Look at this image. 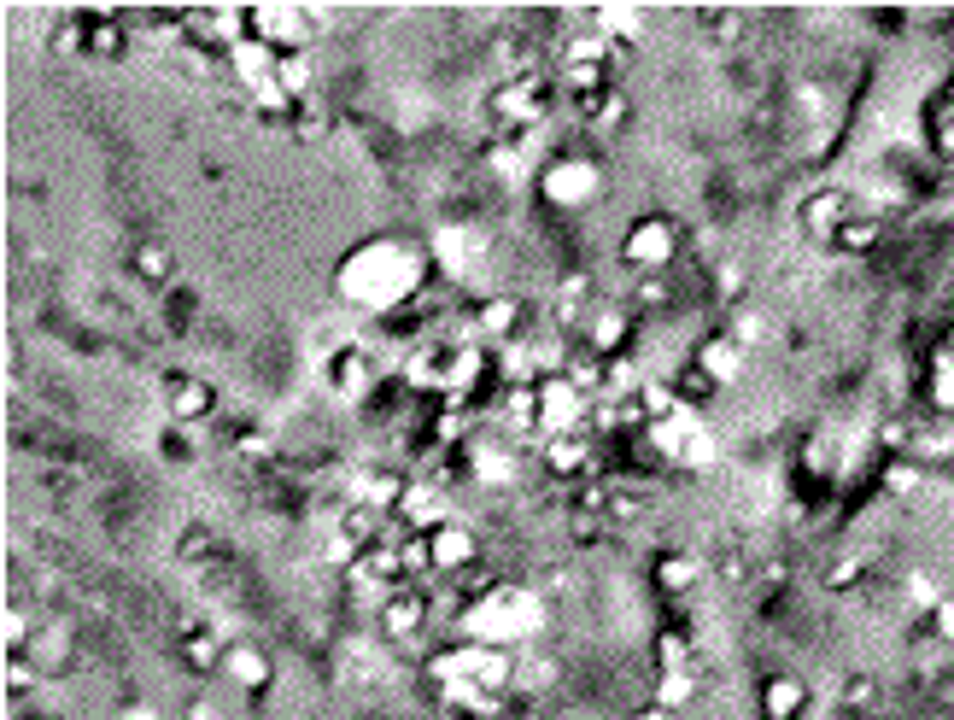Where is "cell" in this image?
<instances>
[{"label": "cell", "instance_id": "obj_2", "mask_svg": "<svg viewBox=\"0 0 954 720\" xmlns=\"http://www.w3.org/2000/svg\"><path fill=\"white\" fill-rule=\"evenodd\" d=\"M597 188H604V171L586 153H556L545 164V199H556V205H586V199H597Z\"/></svg>", "mask_w": 954, "mask_h": 720}, {"label": "cell", "instance_id": "obj_10", "mask_svg": "<svg viewBox=\"0 0 954 720\" xmlns=\"http://www.w3.org/2000/svg\"><path fill=\"white\" fill-rule=\"evenodd\" d=\"M597 352H615V346L620 340H627V317H620V311H604V317H597Z\"/></svg>", "mask_w": 954, "mask_h": 720}, {"label": "cell", "instance_id": "obj_3", "mask_svg": "<svg viewBox=\"0 0 954 720\" xmlns=\"http://www.w3.org/2000/svg\"><path fill=\"white\" fill-rule=\"evenodd\" d=\"M679 253V235L668 217H645L627 229V264H638V270H668Z\"/></svg>", "mask_w": 954, "mask_h": 720}, {"label": "cell", "instance_id": "obj_1", "mask_svg": "<svg viewBox=\"0 0 954 720\" xmlns=\"http://www.w3.org/2000/svg\"><path fill=\"white\" fill-rule=\"evenodd\" d=\"M422 287V253L404 240H369L340 264V294L363 311H399V305Z\"/></svg>", "mask_w": 954, "mask_h": 720}, {"label": "cell", "instance_id": "obj_9", "mask_svg": "<svg viewBox=\"0 0 954 720\" xmlns=\"http://www.w3.org/2000/svg\"><path fill=\"white\" fill-rule=\"evenodd\" d=\"M838 217H843V199L838 194L808 205V229H814V235H838Z\"/></svg>", "mask_w": 954, "mask_h": 720}, {"label": "cell", "instance_id": "obj_4", "mask_svg": "<svg viewBox=\"0 0 954 720\" xmlns=\"http://www.w3.org/2000/svg\"><path fill=\"white\" fill-rule=\"evenodd\" d=\"M545 100H551L545 76H515V82H504V94L492 100V112H497L504 130H527L533 117H545Z\"/></svg>", "mask_w": 954, "mask_h": 720}, {"label": "cell", "instance_id": "obj_7", "mask_svg": "<svg viewBox=\"0 0 954 720\" xmlns=\"http://www.w3.org/2000/svg\"><path fill=\"white\" fill-rule=\"evenodd\" d=\"M545 463H556V475H579V469H592L586 440H545Z\"/></svg>", "mask_w": 954, "mask_h": 720}, {"label": "cell", "instance_id": "obj_8", "mask_svg": "<svg viewBox=\"0 0 954 720\" xmlns=\"http://www.w3.org/2000/svg\"><path fill=\"white\" fill-rule=\"evenodd\" d=\"M223 668L240 673L246 686H264V680H269V668L258 662V650H229V656H223Z\"/></svg>", "mask_w": 954, "mask_h": 720}, {"label": "cell", "instance_id": "obj_5", "mask_svg": "<svg viewBox=\"0 0 954 720\" xmlns=\"http://www.w3.org/2000/svg\"><path fill=\"white\" fill-rule=\"evenodd\" d=\"M428 557H433V568L463 574V568L481 563V539H474V533H469L463 522H445L440 533H428Z\"/></svg>", "mask_w": 954, "mask_h": 720}, {"label": "cell", "instance_id": "obj_6", "mask_svg": "<svg viewBox=\"0 0 954 720\" xmlns=\"http://www.w3.org/2000/svg\"><path fill=\"white\" fill-rule=\"evenodd\" d=\"M422 592H392L387 598V615H381V627L392 632V639H404V632H417L422 627Z\"/></svg>", "mask_w": 954, "mask_h": 720}, {"label": "cell", "instance_id": "obj_11", "mask_svg": "<svg viewBox=\"0 0 954 720\" xmlns=\"http://www.w3.org/2000/svg\"><path fill=\"white\" fill-rule=\"evenodd\" d=\"M797 697H802V691H797L791 680H784V686H767V714H773V720H791V714H797Z\"/></svg>", "mask_w": 954, "mask_h": 720}]
</instances>
